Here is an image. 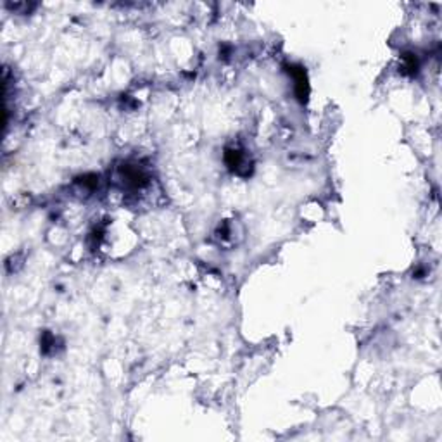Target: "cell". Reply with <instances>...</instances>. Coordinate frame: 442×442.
<instances>
[{
	"mask_svg": "<svg viewBox=\"0 0 442 442\" xmlns=\"http://www.w3.org/2000/svg\"><path fill=\"white\" fill-rule=\"evenodd\" d=\"M299 71L292 69V74L296 76V88H297V95L301 99H306L308 95V79H306V73L302 67H297Z\"/></svg>",
	"mask_w": 442,
	"mask_h": 442,
	"instance_id": "obj_1",
	"label": "cell"
}]
</instances>
